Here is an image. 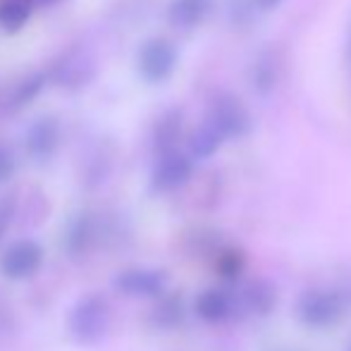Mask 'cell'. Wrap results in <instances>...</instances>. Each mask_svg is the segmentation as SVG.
Returning a JSON list of instances; mask_svg holds the SVG:
<instances>
[{"mask_svg": "<svg viewBox=\"0 0 351 351\" xmlns=\"http://www.w3.org/2000/svg\"><path fill=\"white\" fill-rule=\"evenodd\" d=\"M349 313V301L337 289H308L296 304V315L308 328H332Z\"/></svg>", "mask_w": 351, "mask_h": 351, "instance_id": "obj_1", "label": "cell"}, {"mask_svg": "<svg viewBox=\"0 0 351 351\" xmlns=\"http://www.w3.org/2000/svg\"><path fill=\"white\" fill-rule=\"evenodd\" d=\"M206 125L225 141V139H232V136L244 134L246 127H249V117H246V110L234 98H217V101L213 103Z\"/></svg>", "mask_w": 351, "mask_h": 351, "instance_id": "obj_2", "label": "cell"}, {"mask_svg": "<svg viewBox=\"0 0 351 351\" xmlns=\"http://www.w3.org/2000/svg\"><path fill=\"white\" fill-rule=\"evenodd\" d=\"M177 62V53L172 43L162 41V38H153V41L143 43L139 53V72L146 82H162L170 77L172 67Z\"/></svg>", "mask_w": 351, "mask_h": 351, "instance_id": "obj_3", "label": "cell"}, {"mask_svg": "<svg viewBox=\"0 0 351 351\" xmlns=\"http://www.w3.org/2000/svg\"><path fill=\"white\" fill-rule=\"evenodd\" d=\"M189 177H191L189 158H186L184 153L167 151L165 156L160 158V162L156 165V172H153V186L160 191H170V189L182 186Z\"/></svg>", "mask_w": 351, "mask_h": 351, "instance_id": "obj_4", "label": "cell"}, {"mask_svg": "<svg viewBox=\"0 0 351 351\" xmlns=\"http://www.w3.org/2000/svg\"><path fill=\"white\" fill-rule=\"evenodd\" d=\"M70 328L79 339H96L106 328V306L101 299H86L74 308Z\"/></svg>", "mask_w": 351, "mask_h": 351, "instance_id": "obj_5", "label": "cell"}, {"mask_svg": "<svg viewBox=\"0 0 351 351\" xmlns=\"http://www.w3.org/2000/svg\"><path fill=\"white\" fill-rule=\"evenodd\" d=\"M41 249L32 241H19V244L10 246L8 254L3 258V270L10 278H29L32 273H36L41 265Z\"/></svg>", "mask_w": 351, "mask_h": 351, "instance_id": "obj_6", "label": "cell"}, {"mask_svg": "<svg viewBox=\"0 0 351 351\" xmlns=\"http://www.w3.org/2000/svg\"><path fill=\"white\" fill-rule=\"evenodd\" d=\"M165 285L167 278L160 270H127L117 280V287L132 296H158L162 294Z\"/></svg>", "mask_w": 351, "mask_h": 351, "instance_id": "obj_7", "label": "cell"}, {"mask_svg": "<svg viewBox=\"0 0 351 351\" xmlns=\"http://www.w3.org/2000/svg\"><path fill=\"white\" fill-rule=\"evenodd\" d=\"M58 146V122L51 117H41L36 120L27 132V148L34 158L43 160L48 158Z\"/></svg>", "mask_w": 351, "mask_h": 351, "instance_id": "obj_8", "label": "cell"}, {"mask_svg": "<svg viewBox=\"0 0 351 351\" xmlns=\"http://www.w3.org/2000/svg\"><path fill=\"white\" fill-rule=\"evenodd\" d=\"M232 311H234V299L222 289H206L196 299V313L208 323H220V320L230 318Z\"/></svg>", "mask_w": 351, "mask_h": 351, "instance_id": "obj_9", "label": "cell"}, {"mask_svg": "<svg viewBox=\"0 0 351 351\" xmlns=\"http://www.w3.org/2000/svg\"><path fill=\"white\" fill-rule=\"evenodd\" d=\"M208 8L210 0H172L167 14H170V22L175 27L189 29L196 27L208 14Z\"/></svg>", "mask_w": 351, "mask_h": 351, "instance_id": "obj_10", "label": "cell"}, {"mask_svg": "<svg viewBox=\"0 0 351 351\" xmlns=\"http://www.w3.org/2000/svg\"><path fill=\"white\" fill-rule=\"evenodd\" d=\"M34 0H0V29L14 34L29 22L34 12Z\"/></svg>", "mask_w": 351, "mask_h": 351, "instance_id": "obj_11", "label": "cell"}, {"mask_svg": "<svg viewBox=\"0 0 351 351\" xmlns=\"http://www.w3.org/2000/svg\"><path fill=\"white\" fill-rule=\"evenodd\" d=\"M244 301H246V306H249V311L268 313L275 306V289L265 285V282H254V285L246 287Z\"/></svg>", "mask_w": 351, "mask_h": 351, "instance_id": "obj_12", "label": "cell"}, {"mask_svg": "<svg viewBox=\"0 0 351 351\" xmlns=\"http://www.w3.org/2000/svg\"><path fill=\"white\" fill-rule=\"evenodd\" d=\"M220 143H222L220 136H217L208 125H204L194 136H191L189 148H191V153H194L196 158H208V156H213V153L217 151V146H220Z\"/></svg>", "mask_w": 351, "mask_h": 351, "instance_id": "obj_13", "label": "cell"}, {"mask_svg": "<svg viewBox=\"0 0 351 351\" xmlns=\"http://www.w3.org/2000/svg\"><path fill=\"white\" fill-rule=\"evenodd\" d=\"M43 84H46V74H32V77L22 79V84H19L17 88H14L12 93V101L19 103V106H24V103L34 101V98L38 96V91L43 88Z\"/></svg>", "mask_w": 351, "mask_h": 351, "instance_id": "obj_14", "label": "cell"}, {"mask_svg": "<svg viewBox=\"0 0 351 351\" xmlns=\"http://www.w3.org/2000/svg\"><path fill=\"white\" fill-rule=\"evenodd\" d=\"M12 170H14V160H12V156H10L8 148L0 146V182L8 180V177L12 175Z\"/></svg>", "mask_w": 351, "mask_h": 351, "instance_id": "obj_15", "label": "cell"}, {"mask_svg": "<svg viewBox=\"0 0 351 351\" xmlns=\"http://www.w3.org/2000/svg\"><path fill=\"white\" fill-rule=\"evenodd\" d=\"M5 227H8V210L0 206V234L5 232Z\"/></svg>", "mask_w": 351, "mask_h": 351, "instance_id": "obj_16", "label": "cell"}, {"mask_svg": "<svg viewBox=\"0 0 351 351\" xmlns=\"http://www.w3.org/2000/svg\"><path fill=\"white\" fill-rule=\"evenodd\" d=\"M347 65H349V74H351V27H349V36H347Z\"/></svg>", "mask_w": 351, "mask_h": 351, "instance_id": "obj_17", "label": "cell"}, {"mask_svg": "<svg viewBox=\"0 0 351 351\" xmlns=\"http://www.w3.org/2000/svg\"><path fill=\"white\" fill-rule=\"evenodd\" d=\"M256 3H258L261 8H265V10H268V8H275V5H278L280 0H256Z\"/></svg>", "mask_w": 351, "mask_h": 351, "instance_id": "obj_18", "label": "cell"}, {"mask_svg": "<svg viewBox=\"0 0 351 351\" xmlns=\"http://www.w3.org/2000/svg\"><path fill=\"white\" fill-rule=\"evenodd\" d=\"M36 5H53V3H60V0H34Z\"/></svg>", "mask_w": 351, "mask_h": 351, "instance_id": "obj_19", "label": "cell"}, {"mask_svg": "<svg viewBox=\"0 0 351 351\" xmlns=\"http://www.w3.org/2000/svg\"><path fill=\"white\" fill-rule=\"evenodd\" d=\"M349 351H351V347H349Z\"/></svg>", "mask_w": 351, "mask_h": 351, "instance_id": "obj_20", "label": "cell"}]
</instances>
